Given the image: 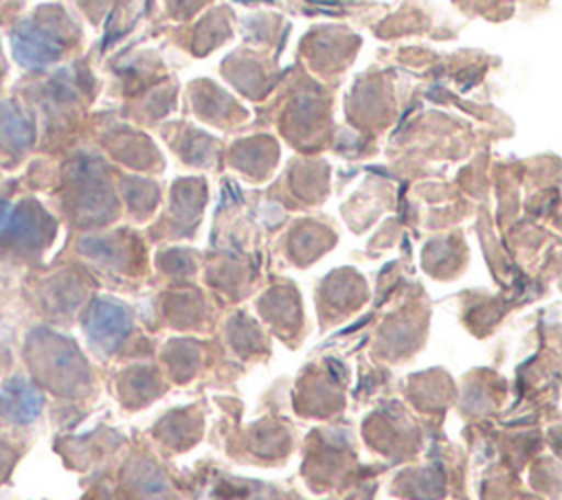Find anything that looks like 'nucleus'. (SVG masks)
Wrapping results in <instances>:
<instances>
[{
	"instance_id": "3",
	"label": "nucleus",
	"mask_w": 562,
	"mask_h": 500,
	"mask_svg": "<svg viewBox=\"0 0 562 500\" xmlns=\"http://www.w3.org/2000/svg\"><path fill=\"white\" fill-rule=\"evenodd\" d=\"M15 454H13V447L9 445V441H4L2 436H0V482H4L7 480V476H9V471H11V467H13V463H15Z\"/></svg>"
},
{
	"instance_id": "4",
	"label": "nucleus",
	"mask_w": 562,
	"mask_h": 500,
	"mask_svg": "<svg viewBox=\"0 0 562 500\" xmlns=\"http://www.w3.org/2000/svg\"><path fill=\"white\" fill-rule=\"evenodd\" d=\"M4 357H7V353L0 351V373H2V368H4Z\"/></svg>"
},
{
	"instance_id": "2",
	"label": "nucleus",
	"mask_w": 562,
	"mask_h": 500,
	"mask_svg": "<svg viewBox=\"0 0 562 500\" xmlns=\"http://www.w3.org/2000/svg\"><path fill=\"white\" fill-rule=\"evenodd\" d=\"M127 329V316L112 303H97L86 320V331L97 344L112 346Z\"/></svg>"
},
{
	"instance_id": "1",
	"label": "nucleus",
	"mask_w": 562,
	"mask_h": 500,
	"mask_svg": "<svg viewBox=\"0 0 562 500\" xmlns=\"http://www.w3.org/2000/svg\"><path fill=\"white\" fill-rule=\"evenodd\" d=\"M44 395L24 375L4 377L0 384V419L11 425H26L42 412Z\"/></svg>"
}]
</instances>
